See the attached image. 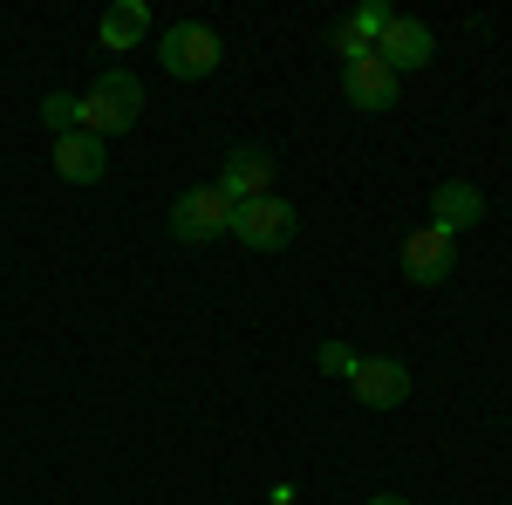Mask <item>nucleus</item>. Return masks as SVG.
<instances>
[{"label":"nucleus","mask_w":512,"mask_h":505,"mask_svg":"<svg viewBox=\"0 0 512 505\" xmlns=\"http://www.w3.org/2000/svg\"><path fill=\"white\" fill-rule=\"evenodd\" d=\"M233 233V198L219 192V185H192V192H178L171 205V239L178 246H205V239Z\"/></svg>","instance_id":"3"},{"label":"nucleus","mask_w":512,"mask_h":505,"mask_svg":"<svg viewBox=\"0 0 512 505\" xmlns=\"http://www.w3.org/2000/svg\"><path fill=\"white\" fill-rule=\"evenodd\" d=\"M478 219H485V192H478V185H465V178H451V185H437L431 192V226L437 233H465V226H478Z\"/></svg>","instance_id":"11"},{"label":"nucleus","mask_w":512,"mask_h":505,"mask_svg":"<svg viewBox=\"0 0 512 505\" xmlns=\"http://www.w3.org/2000/svg\"><path fill=\"white\" fill-rule=\"evenodd\" d=\"M321 369H328V376H355V362H362V355L349 349V342H321V355H315Z\"/></svg>","instance_id":"16"},{"label":"nucleus","mask_w":512,"mask_h":505,"mask_svg":"<svg viewBox=\"0 0 512 505\" xmlns=\"http://www.w3.org/2000/svg\"><path fill=\"white\" fill-rule=\"evenodd\" d=\"M212 185L233 198V205H246V198H267V192H274V151H260V144H239V151H226V164H219V178H212Z\"/></svg>","instance_id":"5"},{"label":"nucleus","mask_w":512,"mask_h":505,"mask_svg":"<svg viewBox=\"0 0 512 505\" xmlns=\"http://www.w3.org/2000/svg\"><path fill=\"white\" fill-rule=\"evenodd\" d=\"M144 35H151V7H144V0H117V7L103 14V28H96V41H103L110 55H130Z\"/></svg>","instance_id":"12"},{"label":"nucleus","mask_w":512,"mask_h":505,"mask_svg":"<svg viewBox=\"0 0 512 505\" xmlns=\"http://www.w3.org/2000/svg\"><path fill=\"white\" fill-rule=\"evenodd\" d=\"M403 273H410L417 287H444V280L458 273V239L437 233V226L410 233V239H403Z\"/></svg>","instance_id":"6"},{"label":"nucleus","mask_w":512,"mask_h":505,"mask_svg":"<svg viewBox=\"0 0 512 505\" xmlns=\"http://www.w3.org/2000/svg\"><path fill=\"white\" fill-rule=\"evenodd\" d=\"M219 55H226V41H219V28H205V21H171L164 41H158L164 76H178V82H205L219 69Z\"/></svg>","instance_id":"2"},{"label":"nucleus","mask_w":512,"mask_h":505,"mask_svg":"<svg viewBox=\"0 0 512 505\" xmlns=\"http://www.w3.org/2000/svg\"><path fill=\"white\" fill-rule=\"evenodd\" d=\"M144 117V82L130 76V69H103V76L89 82V96H82V130L89 137H123V130H137Z\"/></svg>","instance_id":"1"},{"label":"nucleus","mask_w":512,"mask_h":505,"mask_svg":"<svg viewBox=\"0 0 512 505\" xmlns=\"http://www.w3.org/2000/svg\"><path fill=\"white\" fill-rule=\"evenodd\" d=\"M328 48L342 55V69H349V62H362V55H376V48H369V41L349 28V21H335V28H328Z\"/></svg>","instance_id":"15"},{"label":"nucleus","mask_w":512,"mask_h":505,"mask_svg":"<svg viewBox=\"0 0 512 505\" xmlns=\"http://www.w3.org/2000/svg\"><path fill=\"white\" fill-rule=\"evenodd\" d=\"M41 123H48L55 137L82 130V96H69V89H48V96H41Z\"/></svg>","instance_id":"13"},{"label":"nucleus","mask_w":512,"mask_h":505,"mask_svg":"<svg viewBox=\"0 0 512 505\" xmlns=\"http://www.w3.org/2000/svg\"><path fill=\"white\" fill-rule=\"evenodd\" d=\"M431 55H437V35L424 28V21H410V14H396L390 28H383V41H376V62H383V69H396V76L424 69Z\"/></svg>","instance_id":"8"},{"label":"nucleus","mask_w":512,"mask_h":505,"mask_svg":"<svg viewBox=\"0 0 512 505\" xmlns=\"http://www.w3.org/2000/svg\"><path fill=\"white\" fill-rule=\"evenodd\" d=\"M390 21H396V14L383 7V0H369V7H355V14H349V28H355L362 41H369V48L383 41V28H390Z\"/></svg>","instance_id":"14"},{"label":"nucleus","mask_w":512,"mask_h":505,"mask_svg":"<svg viewBox=\"0 0 512 505\" xmlns=\"http://www.w3.org/2000/svg\"><path fill=\"white\" fill-rule=\"evenodd\" d=\"M369 505H410V499H403V492H376Z\"/></svg>","instance_id":"17"},{"label":"nucleus","mask_w":512,"mask_h":505,"mask_svg":"<svg viewBox=\"0 0 512 505\" xmlns=\"http://www.w3.org/2000/svg\"><path fill=\"white\" fill-rule=\"evenodd\" d=\"M294 226H301V212L287 205V198H246V205H233V239L239 246H253V253H280L287 239H294Z\"/></svg>","instance_id":"4"},{"label":"nucleus","mask_w":512,"mask_h":505,"mask_svg":"<svg viewBox=\"0 0 512 505\" xmlns=\"http://www.w3.org/2000/svg\"><path fill=\"white\" fill-rule=\"evenodd\" d=\"M396 69H383L376 55H362V62H349L342 69V96H349L362 117H383V110H396Z\"/></svg>","instance_id":"9"},{"label":"nucleus","mask_w":512,"mask_h":505,"mask_svg":"<svg viewBox=\"0 0 512 505\" xmlns=\"http://www.w3.org/2000/svg\"><path fill=\"white\" fill-rule=\"evenodd\" d=\"M349 383H355V403H362V410H396V403L410 396V369H403L396 355H362Z\"/></svg>","instance_id":"7"},{"label":"nucleus","mask_w":512,"mask_h":505,"mask_svg":"<svg viewBox=\"0 0 512 505\" xmlns=\"http://www.w3.org/2000/svg\"><path fill=\"white\" fill-rule=\"evenodd\" d=\"M103 164H110V144H103V137H89V130L55 137V178H62V185H96Z\"/></svg>","instance_id":"10"}]
</instances>
